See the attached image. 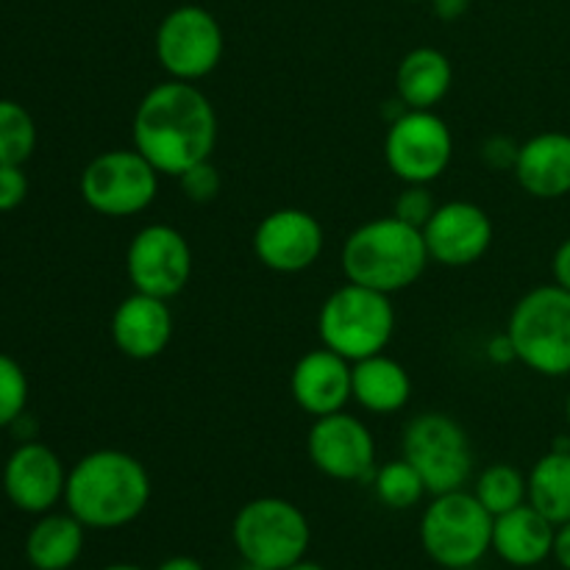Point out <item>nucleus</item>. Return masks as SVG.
Masks as SVG:
<instances>
[{"label":"nucleus","instance_id":"1","mask_svg":"<svg viewBox=\"0 0 570 570\" xmlns=\"http://www.w3.org/2000/svg\"><path fill=\"white\" fill-rule=\"evenodd\" d=\"M217 111L198 83H156L139 100L131 120L134 148L161 173L178 178L198 161L212 159L217 148Z\"/></svg>","mask_w":570,"mask_h":570},{"label":"nucleus","instance_id":"2","mask_svg":"<svg viewBox=\"0 0 570 570\" xmlns=\"http://www.w3.org/2000/svg\"><path fill=\"white\" fill-rule=\"evenodd\" d=\"M150 495L154 484L148 468L128 451L98 449L67 471V512L98 532L137 521L150 504Z\"/></svg>","mask_w":570,"mask_h":570},{"label":"nucleus","instance_id":"3","mask_svg":"<svg viewBox=\"0 0 570 570\" xmlns=\"http://www.w3.org/2000/svg\"><path fill=\"white\" fill-rule=\"evenodd\" d=\"M429 262L432 259L421 228L395 215L356 226L340 250L345 278L384 295L412 287L426 273Z\"/></svg>","mask_w":570,"mask_h":570},{"label":"nucleus","instance_id":"4","mask_svg":"<svg viewBox=\"0 0 570 570\" xmlns=\"http://www.w3.org/2000/svg\"><path fill=\"white\" fill-rule=\"evenodd\" d=\"M507 334L515 362L546 379L570 376V293L540 284L512 306Z\"/></svg>","mask_w":570,"mask_h":570},{"label":"nucleus","instance_id":"5","mask_svg":"<svg viewBox=\"0 0 570 570\" xmlns=\"http://www.w3.org/2000/svg\"><path fill=\"white\" fill-rule=\"evenodd\" d=\"M317 334L321 345L348 362L384 354L395 334V306L390 295L348 282L321 304Z\"/></svg>","mask_w":570,"mask_h":570},{"label":"nucleus","instance_id":"6","mask_svg":"<svg viewBox=\"0 0 570 570\" xmlns=\"http://www.w3.org/2000/svg\"><path fill=\"white\" fill-rule=\"evenodd\" d=\"M232 543L243 562L284 570L306 560L312 543L309 518L293 501L262 495L239 507L232 521Z\"/></svg>","mask_w":570,"mask_h":570},{"label":"nucleus","instance_id":"7","mask_svg":"<svg viewBox=\"0 0 570 570\" xmlns=\"http://www.w3.org/2000/svg\"><path fill=\"white\" fill-rule=\"evenodd\" d=\"M421 546L445 570L479 566L493 551V515L465 488L432 495L421 515Z\"/></svg>","mask_w":570,"mask_h":570},{"label":"nucleus","instance_id":"8","mask_svg":"<svg viewBox=\"0 0 570 570\" xmlns=\"http://www.w3.org/2000/svg\"><path fill=\"white\" fill-rule=\"evenodd\" d=\"M404 460L412 462L429 495L462 490L473 476V449L468 432L445 412H423L412 417L401 438Z\"/></svg>","mask_w":570,"mask_h":570},{"label":"nucleus","instance_id":"9","mask_svg":"<svg viewBox=\"0 0 570 570\" xmlns=\"http://www.w3.org/2000/svg\"><path fill=\"white\" fill-rule=\"evenodd\" d=\"M161 173L137 148H115L95 156L78 178L83 204L104 217L142 215L159 195Z\"/></svg>","mask_w":570,"mask_h":570},{"label":"nucleus","instance_id":"10","mask_svg":"<svg viewBox=\"0 0 570 570\" xmlns=\"http://www.w3.org/2000/svg\"><path fill=\"white\" fill-rule=\"evenodd\" d=\"M154 50L167 76L176 81L198 83L220 67L226 37L220 20L209 9L184 3L161 17Z\"/></svg>","mask_w":570,"mask_h":570},{"label":"nucleus","instance_id":"11","mask_svg":"<svg viewBox=\"0 0 570 570\" xmlns=\"http://www.w3.org/2000/svg\"><path fill=\"white\" fill-rule=\"evenodd\" d=\"M454 134L434 109H404L384 134V161L404 184H432L449 170Z\"/></svg>","mask_w":570,"mask_h":570},{"label":"nucleus","instance_id":"12","mask_svg":"<svg viewBox=\"0 0 570 570\" xmlns=\"http://www.w3.org/2000/svg\"><path fill=\"white\" fill-rule=\"evenodd\" d=\"M126 273L137 293L170 301L193 278V248L170 223H148L128 245Z\"/></svg>","mask_w":570,"mask_h":570},{"label":"nucleus","instance_id":"13","mask_svg":"<svg viewBox=\"0 0 570 570\" xmlns=\"http://www.w3.org/2000/svg\"><path fill=\"white\" fill-rule=\"evenodd\" d=\"M306 454L334 482H371L376 473V440L360 417L345 410L315 417L306 434Z\"/></svg>","mask_w":570,"mask_h":570},{"label":"nucleus","instance_id":"14","mask_svg":"<svg viewBox=\"0 0 570 570\" xmlns=\"http://www.w3.org/2000/svg\"><path fill=\"white\" fill-rule=\"evenodd\" d=\"M326 234L312 212L284 206L259 220L254 232V256L262 267L282 276L304 273L321 259Z\"/></svg>","mask_w":570,"mask_h":570},{"label":"nucleus","instance_id":"15","mask_svg":"<svg viewBox=\"0 0 570 570\" xmlns=\"http://www.w3.org/2000/svg\"><path fill=\"white\" fill-rule=\"evenodd\" d=\"M429 259L443 267H471L493 245V220L473 200H445L423 226Z\"/></svg>","mask_w":570,"mask_h":570},{"label":"nucleus","instance_id":"16","mask_svg":"<svg viewBox=\"0 0 570 570\" xmlns=\"http://www.w3.org/2000/svg\"><path fill=\"white\" fill-rule=\"evenodd\" d=\"M67 471L59 454L37 440H26L11 451L3 468V493L20 512L45 515L65 501Z\"/></svg>","mask_w":570,"mask_h":570},{"label":"nucleus","instance_id":"17","mask_svg":"<svg viewBox=\"0 0 570 570\" xmlns=\"http://www.w3.org/2000/svg\"><path fill=\"white\" fill-rule=\"evenodd\" d=\"M173 332H176V321H173L170 304L156 295L134 289L111 312V343L122 356L134 362H150L165 354Z\"/></svg>","mask_w":570,"mask_h":570},{"label":"nucleus","instance_id":"18","mask_svg":"<svg viewBox=\"0 0 570 570\" xmlns=\"http://www.w3.org/2000/svg\"><path fill=\"white\" fill-rule=\"evenodd\" d=\"M351 365L345 356L321 345L306 351L289 373V393L309 417L343 412L351 401Z\"/></svg>","mask_w":570,"mask_h":570},{"label":"nucleus","instance_id":"19","mask_svg":"<svg viewBox=\"0 0 570 570\" xmlns=\"http://www.w3.org/2000/svg\"><path fill=\"white\" fill-rule=\"evenodd\" d=\"M518 187L538 200H560L570 195V134L540 131L521 142L515 167Z\"/></svg>","mask_w":570,"mask_h":570},{"label":"nucleus","instance_id":"20","mask_svg":"<svg viewBox=\"0 0 570 570\" xmlns=\"http://www.w3.org/2000/svg\"><path fill=\"white\" fill-rule=\"evenodd\" d=\"M557 527L532 504L493 518V554L512 568H534L554 554Z\"/></svg>","mask_w":570,"mask_h":570},{"label":"nucleus","instance_id":"21","mask_svg":"<svg viewBox=\"0 0 570 570\" xmlns=\"http://www.w3.org/2000/svg\"><path fill=\"white\" fill-rule=\"evenodd\" d=\"M351 399L373 415H393L410 404L412 379L399 360L373 354L351 365Z\"/></svg>","mask_w":570,"mask_h":570},{"label":"nucleus","instance_id":"22","mask_svg":"<svg viewBox=\"0 0 570 570\" xmlns=\"http://www.w3.org/2000/svg\"><path fill=\"white\" fill-rule=\"evenodd\" d=\"M454 83V67L443 50L432 45L412 48L395 70V98L404 109H434Z\"/></svg>","mask_w":570,"mask_h":570},{"label":"nucleus","instance_id":"23","mask_svg":"<svg viewBox=\"0 0 570 570\" xmlns=\"http://www.w3.org/2000/svg\"><path fill=\"white\" fill-rule=\"evenodd\" d=\"M87 527L70 512H45L26 538V560L33 570H70L81 560Z\"/></svg>","mask_w":570,"mask_h":570},{"label":"nucleus","instance_id":"24","mask_svg":"<svg viewBox=\"0 0 570 570\" xmlns=\"http://www.w3.org/2000/svg\"><path fill=\"white\" fill-rule=\"evenodd\" d=\"M529 504L554 527L570 521V451L551 449L527 476Z\"/></svg>","mask_w":570,"mask_h":570},{"label":"nucleus","instance_id":"25","mask_svg":"<svg viewBox=\"0 0 570 570\" xmlns=\"http://www.w3.org/2000/svg\"><path fill=\"white\" fill-rule=\"evenodd\" d=\"M473 495L482 501V507L493 518L504 515V512L515 510V507L529 501L527 476L515 465H510V462H495V465L484 468L479 473Z\"/></svg>","mask_w":570,"mask_h":570},{"label":"nucleus","instance_id":"26","mask_svg":"<svg viewBox=\"0 0 570 570\" xmlns=\"http://www.w3.org/2000/svg\"><path fill=\"white\" fill-rule=\"evenodd\" d=\"M371 484L376 499L382 501L387 510H412V507L421 504V499L426 495V484H423L421 473H417L415 468H412V462H406L404 456L379 465Z\"/></svg>","mask_w":570,"mask_h":570},{"label":"nucleus","instance_id":"27","mask_svg":"<svg viewBox=\"0 0 570 570\" xmlns=\"http://www.w3.org/2000/svg\"><path fill=\"white\" fill-rule=\"evenodd\" d=\"M37 148V122L22 104L0 98V165H26Z\"/></svg>","mask_w":570,"mask_h":570},{"label":"nucleus","instance_id":"28","mask_svg":"<svg viewBox=\"0 0 570 570\" xmlns=\"http://www.w3.org/2000/svg\"><path fill=\"white\" fill-rule=\"evenodd\" d=\"M28 406V376L20 362L0 354V429L14 426Z\"/></svg>","mask_w":570,"mask_h":570},{"label":"nucleus","instance_id":"29","mask_svg":"<svg viewBox=\"0 0 570 570\" xmlns=\"http://www.w3.org/2000/svg\"><path fill=\"white\" fill-rule=\"evenodd\" d=\"M438 206L440 204L434 200V195L429 193V184H406L399 198H395L393 215L423 232V226H426Z\"/></svg>","mask_w":570,"mask_h":570},{"label":"nucleus","instance_id":"30","mask_svg":"<svg viewBox=\"0 0 570 570\" xmlns=\"http://www.w3.org/2000/svg\"><path fill=\"white\" fill-rule=\"evenodd\" d=\"M178 184H181V193L187 195V200H193V204H209V200H215L220 195L223 176L215 167V161L206 159L193 165L189 170H184L178 176Z\"/></svg>","mask_w":570,"mask_h":570},{"label":"nucleus","instance_id":"31","mask_svg":"<svg viewBox=\"0 0 570 570\" xmlns=\"http://www.w3.org/2000/svg\"><path fill=\"white\" fill-rule=\"evenodd\" d=\"M28 176L22 165H0V212H11L26 200Z\"/></svg>","mask_w":570,"mask_h":570},{"label":"nucleus","instance_id":"32","mask_svg":"<svg viewBox=\"0 0 570 570\" xmlns=\"http://www.w3.org/2000/svg\"><path fill=\"white\" fill-rule=\"evenodd\" d=\"M518 148H521V145H518L515 139L490 137L488 142L482 145L484 165L493 167V170H499V173L512 170V167H515V159H518Z\"/></svg>","mask_w":570,"mask_h":570},{"label":"nucleus","instance_id":"33","mask_svg":"<svg viewBox=\"0 0 570 570\" xmlns=\"http://www.w3.org/2000/svg\"><path fill=\"white\" fill-rule=\"evenodd\" d=\"M551 273H554V284H560L562 289L570 293V237L557 245L554 259H551Z\"/></svg>","mask_w":570,"mask_h":570},{"label":"nucleus","instance_id":"34","mask_svg":"<svg viewBox=\"0 0 570 570\" xmlns=\"http://www.w3.org/2000/svg\"><path fill=\"white\" fill-rule=\"evenodd\" d=\"M488 356H490V362H495V365H507V362L515 360V348H512V340H510V334H507V328L490 340Z\"/></svg>","mask_w":570,"mask_h":570},{"label":"nucleus","instance_id":"35","mask_svg":"<svg viewBox=\"0 0 570 570\" xmlns=\"http://www.w3.org/2000/svg\"><path fill=\"white\" fill-rule=\"evenodd\" d=\"M429 3H432L434 17L443 22L460 20V17L471 9V0H429Z\"/></svg>","mask_w":570,"mask_h":570},{"label":"nucleus","instance_id":"36","mask_svg":"<svg viewBox=\"0 0 570 570\" xmlns=\"http://www.w3.org/2000/svg\"><path fill=\"white\" fill-rule=\"evenodd\" d=\"M557 560V566L562 570H570V521L568 523H560L557 527V534H554V554H551Z\"/></svg>","mask_w":570,"mask_h":570},{"label":"nucleus","instance_id":"37","mask_svg":"<svg viewBox=\"0 0 570 570\" xmlns=\"http://www.w3.org/2000/svg\"><path fill=\"white\" fill-rule=\"evenodd\" d=\"M156 570H206L204 562L195 560L189 554H176V557H167Z\"/></svg>","mask_w":570,"mask_h":570},{"label":"nucleus","instance_id":"38","mask_svg":"<svg viewBox=\"0 0 570 570\" xmlns=\"http://www.w3.org/2000/svg\"><path fill=\"white\" fill-rule=\"evenodd\" d=\"M284 570H326V568H323V566H317V562L301 560V562H295V566H289V568H284Z\"/></svg>","mask_w":570,"mask_h":570},{"label":"nucleus","instance_id":"39","mask_svg":"<svg viewBox=\"0 0 570 570\" xmlns=\"http://www.w3.org/2000/svg\"><path fill=\"white\" fill-rule=\"evenodd\" d=\"M100 570H145V568L131 566V562H115V566H106V568H100Z\"/></svg>","mask_w":570,"mask_h":570},{"label":"nucleus","instance_id":"40","mask_svg":"<svg viewBox=\"0 0 570 570\" xmlns=\"http://www.w3.org/2000/svg\"><path fill=\"white\" fill-rule=\"evenodd\" d=\"M566 421H568V426H570V390H568V399H566Z\"/></svg>","mask_w":570,"mask_h":570},{"label":"nucleus","instance_id":"41","mask_svg":"<svg viewBox=\"0 0 570 570\" xmlns=\"http://www.w3.org/2000/svg\"><path fill=\"white\" fill-rule=\"evenodd\" d=\"M239 570H267V568H259V566H250V562H245V566Z\"/></svg>","mask_w":570,"mask_h":570},{"label":"nucleus","instance_id":"42","mask_svg":"<svg viewBox=\"0 0 570 570\" xmlns=\"http://www.w3.org/2000/svg\"><path fill=\"white\" fill-rule=\"evenodd\" d=\"M406 3H421V0H406Z\"/></svg>","mask_w":570,"mask_h":570}]
</instances>
